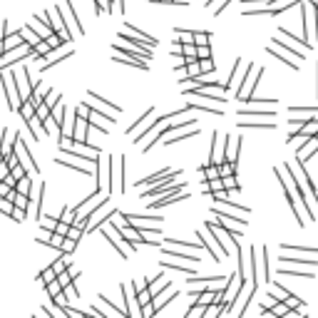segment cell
<instances>
[{"label": "cell", "mask_w": 318, "mask_h": 318, "mask_svg": "<svg viewBox=\"0 0 318 318\" xmlns=\"http://www.w3.org/2000/svg\"><path fill=\"white\" fill-rule=\"evenodd\" d=\"M0 84H3V90H5V97H8L10 110L17 112L20 104H23V97H20V90H17L15 77H13V70H0Z\"/></svg>", "instance_id": "cell-1"}, {"label": "cell", "mask_w": 318, "mask_h": 318, "mask_svg": "<svg viewBox=\"0 0 318 318\" xmlns=\"http://www.w3.org/2000/svg\"><path fill=\"white\" fill-rule=\"evenodd\" d=\"M110 194L112 192H124V157H110Z\"/></svg>", "instance_id": "cell-2"}, {"label": "cell", "mask_w": 318, "mask_h": 318, "mask_svg": "<svg viewBox=\"0 0 318 318\" xmlns=\"http://www.w3.org/2000/svg\"><path fill=\"white\" fill-rule=\"evenodd\" d=\"M13 77H15V82H17V90H20V97H23V102L30 100V95H33V90H35V84H37V82L30 80L28 67L20 65L17 70H13Z\"/></svg>", "instance_id": "cell-3"}, {"label": "cell", "mask_w": 318, "mask_h": 318, "mask_svg": "<svg viewBox=\"0 0 318 318\" xmlns=\"http://www.w3.org/2000/svg\"><path fill=\"white\" fill-rule=\"evenodd\" d=\"M15 154L20 157V162H23L30 172H35V174H40V164L33 159V154H30V150H28V144H25V139L20 137V134H15Z\"/></svg>", "instance_id": "cell-4"}, {"label": "cell", "mask_w": 318, "mask_h": 318, "mask_svg": "<svg viewBox=\"0 0 318 318\" xmlns=\"http://www.w3.org/2000/svg\"><path fill=\"white\" fill-rule=\"evenodd\" d=\"M57 8H60V5H57ZM60 13H62V20H65V28H70L67 33L72 35V40H75V35H77V33H80V35L84 33V30H82V25H80V20H77V15H75V8H72L70 0H65V5L60 8Z\"/></svg>", "instance_id": "cell-5"}, {"label": "cell", "mask_w": 318, "mask_h": 318, "mask_svg": "<svg viewBox=\"0 0 318 318\" xmlns=\"http://www.w3.org/2000/svg\"><path fill=\"white\" fill-rule=\"evenodd\" d=\"M197 239L204 244V249L211 253V256H214V261H221L219 256H224V251H221V246H219V241L214 239V234H211V231L204 226V231H197Z\"/></svg>", "instance_id": "cell-6"}, {"label": "cell", "mask_w": 318, "mask_h": 318, "mask_svg": "<svg viewBox=\"0 0 318 318\" xmlns=\"http://www.w3.org/2000/svg\"><path fill=\"white\" fill-rule=\"evenodd\" d=\"M184 199H189L186 192H169V194H162L157 201H150V211H157V209H162V206L177 204V201H184Z\"/></svg>", "instance_id": "cell-7"}, {"label": "cell", "mask_w": 318, "mask_h": 318, "mask_svg": "<svg viewBox=\"0 0 318 318\" xmlns=\"http://www.w3.org/2000/svg\"><path fill=\"white\" fill-rule=\"evenodd\" d=\"M162 251L167 253V256H172V259H179V261H189V264H199V261H201V259L197 256V253H189L186 249H184V251H179L177 246H169V244H167V246H164Z\"/></svg>", "instance_id": "cell-8"}, {"label": "cell", "mask_w": 318, "mask_h": 318, "mask_svg": "<svg viewBox=\"0 0 318 318\" xmlns=\"http://www.w3.org/2000/svg\"><path fill=\"white\" fill-rule=\"evenodd\" d=\"M55 162H57V164H62V167H67V169H75V172H82V174H95V169H90V167H87L90 162H87V164H84L82 159H80V162H72V159H67V154H60Z\"/></svg>", "instance_id": "cell-9"}, {"label": "cell", "mask_w": 318, "mask_h": 318, "mask_svg": "<svg viewBox=\"0 0 318 318\" xmlns=\"http://www.w3.org/2000/svg\"><path fill=\"white\" fill-rule=\"evenodd\" d=\"M115 62H122V65H130V67L147 70V60H144V57H134V55H124V52H117V55H115Z\"/></svg>", "instance_id": "cell-10"}, {"label": "cell", "mask_w": 318, "mask_h": 318, "mask_svg": "<svg viewBox=\"0 0 318 318\" xmlns=\"http://www.w3.org/2000/svg\"><path fill=\"white\" fill-rule=\"evenodd\" d=\"M279 264H281V266H311V268H316V266H318V259H291V256H279Z\"/></svg>", "instance_id": "cell-11"}, {"label": "cell", "mask_w": 318, "mask_h": 318, "mask_svg": "<svg viewBox=\"0 0 318 318\" xmlns=\"http://www.w3.org/2000/svg\"><path fill=\"white\" fill-rule=\"evenodd\" d=\"M169 246H177V249H186V251H201L204 244L201 241H182V239H167Z\"/></svg>", "instance_id": "cell-12"}, {"label": "cell", "mask_w": 318, "mask_h": 318, "mask_svg": "<svg viewBox=\"0 0 318 318\" xmlns=\"http://www.w3.org/2000/svg\"><path fill=\"white\" fill-rule=\"evenodd\" d=\"M159 266H162V268H177V271L186 273V276H194V264L184 266V264H179V261H167V259H162V261H159Z\"/></svg>", "instance_id": "cell-13"}, {"label": "cell", "mask_w": 318, "mask_h": 318, "mask_svg": "<svg viewBox=\"0 0 318 318\" xmlns=\"http://www.w3.org/2000/svg\"><path fill=\"white\" fill-rule=\"evenodd\" d=\"M23 45H25L23 30H17L15 35H8V37H5V52H10V50H15V48H23Z\"/></svg>", "instance_id": "cell-14"}, {"label": "cell", "mask_w": 318, "mask_h": 318, "mask_svg": "<svg viewBox=\"0 0 318 318\" xmlns=\"http://www.w3.org/2000/svg\"><path fill=\"white\" fill-rule=\"evenodd\" d=\"M169 286H172V284H169V281L164 279V273H162V271H159V276H157V279H150V291H152L154 296H159V293H162V291H167Z\"/></svg>", "instance_id": "cell-15"}, {"label": "cell", "mask_w": 318, "mask_h": 318, "mask_svg": "<svg viewBox=\"0 0 318 318\" xmlns=\"http://www.w3.org/2000/svg\"><path fill=\"white\" fill-rule=\"evenodd\" d=\"M124 30H127V33H132V35H137V37H142V40H144V42H147V45H150V48H154V45H157V40H154L152 35H147V33L137 30L134 25H124Z\"/></svg>", "instance_id": "cell-16"}, {"label": "cell", "mask_w": 318, "mask_h": 318, "mask_svg": "<svg viewBox=\"0 0 318 318\" xmlns=\"http://www.w3.org/2000/svg\"><path fill=\"white\" fill-rule=\"evenodd\" d=\"M57 279V271L50 266V268H45V271H40V276H37V281H40V286H48V284H52Z\"/></svg>", "instance_id": "cell-17"}, {"label": "cell", "mask_w": 318, "mask_h": 318, "mask_svg": "<svg viewBox=\"0 0 318 318\" xmlns=\"http://www.w3.org/2000/svg\"><path fill=\"white\" fill-rule=\"evenodd\" d=\"M152 299H154V293L150 291V286L142 288V291H137V301H139V306H142V308H144V306H150V303H152Z\"/></svg>", "instance_id": "cell-18"}, {"label": "cell", "mask_w": 318, "mask_h": 318, "mask_svg": "<svg viewBox=\"0 0 318 318\" xmlns=\"http://www.w3.org/2000/svg\"><path fill=\"white\" fill-rule=\"evenodd\" d=\"M152 117H154V110H147V112H144V115H142V117H139V119L132 124V127H130V134H134V132L139 130V127H142V124H147V122H150Z\"/></svg>", "instance_id": "cell-19"}, {"label": "cell", "mask_w": 318, "mask_h": 318, "mask_svg": "<svg viewBox=\"0 0 318 318\" xmlns=\"http://www.w3.org/2000/svg\"><path fill=\"white\" fill-rule=\"evenodd\" d=\"M194 134H199V130H197V127H194V130H189V132H182V134H174V137L164 139V144H177V142H182V139H189V137H194Z\"/></svg>", "instance_id": "cell-20"}, {"label": "cell", "mask_w": 318, "mask_h": 318, "mask_svg": "<svg viewBox=\"0 0 318 318\" xmlns=\"http://www.w3.org/2000/svg\"><path fill=\"white\" fill-rule=\"evenodd\" d=\"M87 97H92V100H97V102H100V104H104V107H107V110H110V112H122V110H119V107H117V104H112V102H110V100H104V97H100V95H97V92H87Z\"/></svg>", "instance_id": "cell-21"}, {"label": "cell", "mask_w": 318, "mask_h": 318, "mask_svg": "<svg viewBox=\"0 0 318 318\" xmlns=\"http://www.w3.org/2000/svg\"><path fill=\"white\" fill-rule=\"evenodd\" d=\"M37 221H40V226H42V229H50V231H55V226H57V221H60V219H55V217H48V214H40V219H37Z\"/></svg>", "instance_id": "cell-22"}, {"label": "cell", "mask_w": 318, "mask_h": 318, "mask_svg": "<svg viewBox=\"0 0 318 318\" xmlns=\"http://www.w3.org/2000/svg\"><path fill=\"white\" fill-rule=\"evenodd\" d=\"M284 251H288V253H311V256H318V251L316 249H301V246H288V244H284Z\"/></svg>", "instance_id": "cell-23"}, {"label": "cell", "mask_w": 318, "mask_h": 318, "mask_svg": "<svg viewBox=\"0 0 318 318\" xmlns=\"http://www.w3.org/2000/svg\"><path fill=\"white\" fill-rule=\"evenodd\" d=\"M221 179H224L226 192H239V182H236V177H234V174H226V177H221Z\"/></svg>", "instance_id": "cell-24"}, {"label": "cell", "mask_w": 318, "mask_h": 318, "mask_svg": "<svg viewBox=\"0 0 318 318\" xmlns=\"http://www.w3.org/2000/svg\"><path fill=\"white\" fill-rule=\"evenodd\" d=\"M62 244H65V236L57 234V231H52L50 239H48V246H52V249H62Z\"/></svg>", "instance_id": "cell-25"}, {"label": "cell", "mask_w": 318, "mask_h": 318, "mask_svg": "<svg viewBox=\"0 0 318 318\" xmlns=\"http://www.w3.org/2000/svg\"><path fill=\"white\" fill-rule=\"evenodd\" d=\"M72 279H75V276L70 273V268H65L62 273H57V281H60V286H62V288H65V286H70V284H72Z\"/></svg>", "instance_id": "cell-26"}, {"label": "cell", "mask_w": 318, "mask_h": 318, "mask_svg": "<svg viewBox=\"0 0 318 318\" xmlns=\"http://www.w3.org/2000/svg\"><path fill=\"white\" fill-rule=\"evenodd\" d=\"M30 184H33V182H30V177L25 174L23 179H20V182H17V186H15V189H17V192H20V194H30Z\"/></svg>", "instance_id": "cell-27"}, {"label": "cell", "mask_w": 318, "mask_h": 318, "mask_svg": "<svg viewBox=\"0 0 318 318\" xmlns=\"http://www.w3.org/2000/svg\"><path fill=\"white\" fill-rule=\"evenodd\" d=\"M25 217H28V209H17V206L13 209V214H10V219L17 221V224H20V221H25Z\"/></svg>", "instance_id": "cell-28"}, {"label": "cell", "mask_w": 318, "mask_h": 318, "mask_svg": "<svg viewBox=\"0 0 318 318\" xmlns=\"http://www.w3.org/2000/svg\"><path fill=\"white\" fill-rule=\"evenodd\" d=\"M209 33H194V45L197 48H201V45H209Z\"/></svg>", "instance_id": "cell-29"}, {"label": "cell", "mask_w": 318, "mask_h": 318, "mask_svg": "<svg viewBox=\"0 0 318 318\" xmlns=\"http://www.w3.org/2000/svg\"><path fill=\"white\" fill-rule=\"evenodd\" d=\"M199 65H201V75L214 72V62H211V57H204V60H199Z\"/></svg>", "instance_id": "cell-30"}, {"label": "cell", "mask_w": 318, "mask_h": 318, "mask_svg": "<svg viewBox=\"0 0 318 318\" xmlns=\"http://www.w3.org/2000/svg\"><path fill=\"white\" fill-rule=\"evenodd\" d=\"M177 37H179L182 42H194V33H192V30H179V28H177Z\"/></svg>", "instance_id": "cell-31"}, {"label": "cell", "mask_w": 318, "mask_h": 318, "mask_svg": "<svg viewBox=\"0 0 318 318\" xmlns=\"http://www.w3.org/2000/svg\"><path fill=\"white\" fill-rule=\"evenodd\" d=\"M13 209H15V204L10 201V199H0V211H3V214H13Z\"/></svg>", "instance_id": "cell-32"}, {"label": "cell", "mask_w": 318, "mask_h": 318, "mask_svg": "<svg viewBox=\"0 0 318 318\" xmlns=\"http://www.w3.org/2000/svg\"><path fill=\"white\" fill-rule=\"evenodd\" d=\"M75 246H77V241H75V239H70V236H65V244H62V249H60V251L72 253V251H75Z\"/></svg>", "instance_id": "cell-33"}, {"label": "cell", "mask_w": 318, "mask_h": 318, "mask_svg": "<svg viewBox=\"0 0 318 318\" xmlns=\"http://www.w3.org/2000/svg\"><path fill=\"white\" fill-rule=\"evenodd\" d=\"M60 291H62V286H60V281H57V279H55L52 284H48V296H50V299H52V296H57Z\"/></svg>", "instance_id": "cell-34"}, {"label": "cell", "mask_w": 318, "mask_h": 318, "mask_svg": "<svg viewBox=\"0 0 318 318\" xmlns=\"http://www.w3.org/2000/svg\"><path fill=\"white\" fill-rule=\"evenodd\" d=\"M75 217H77V211H75V209H65L60 219H62V221H67V224H72V221H75Z\"/></svg>", "instance_id": "cell-35"}, {"label": "cell", "mask_w": 318, "mask_h": 318, "mask_svg": "<svg viewBox=\"0 0 318 318\" xmlns=\"http://www.w3.org/2000/svg\"><path fill=\"white\" fill-rule=\"evenodd\" d=\"M13 192V186L8 184V182H3V179H0V199H8V194Z\"/></svg>", "instance_id": "cell-36"}, {"label": "cell", "mask_w": 318, "mask_h": 318, "mask_svg": "<svg viewBox=\"0 0 318 318\" xmlns=\"http://www.w3.org/2000/svg\"><path fill=\"white\" fill-rule=\"evenodd\" d=\"M147 286H150V281H147V279H134V281H132V288H134V291H142V288H147Z\"/></svg>", "instance_id": "cell-37"}, {"label": "cell", "mask_w": 318, "mask_h": 318, "mask_svg": "<svg viewBox=\"0 0 318 318\" xmlns=\"http://www.w3.org/2000/svg\"><path fill=\"white\" fill-rule=\"evenodd\" d=\"M197 55H199V60H204V57H211V50H209V45H201V48H197Z\"/></svg>", "instance_id": "cell-38"}, {"label": "cell", "mask_w": 318, "mask_h": 318, "mask_svg": "<svg viewBox=\"0 0 318 318\" xmlns=\"http://www.w3.org/2000/svg\"><path fill=\"white\" fill-rule=\"evenodd\" d=\"M0 55H5V42H0Z\"/></svg>", "instance_id": "cell-39"}, {"label": "cell", "mask_w": 318, "mask_h": 318, "mask_svg": "<svg viewBox=\"0 0 318 318\" xmlns=\"http://www.w3.org/2000/svg\"><path fill=\"white\" fill-rule=\"evenodd\" d=\"M204 5H206V8H211V5H214V0H204Z\"/></svg>", "instance_id": "cell-40"}, {"label": "cell", "mask_w": 318, "mask_h": 318, "mask_svg": "<svg viewBox=\"0 0 318 318\" xmlns=\"http://www.w3.org/2000/svg\"><path fill=\"white\" fill-rule=\"evenodd\" d=\"M162 3H164V5H169V3H174V0H162Z\"/></svg>", "instance_id": "cell-41"}, {"label": "cell", "mask_w": 318, "mask_h": 318, "mask_svg": "<svg viewBox=\"0 0 318 318\" xmlns=\"http://www.w3.org/2000/svg\"><path fill=\"white\" fill-rule=\"evenodd\" d=\"M150 3H162V0H150Z\"/></svg>", "instance_id": "cell-42"}]
</instances>
